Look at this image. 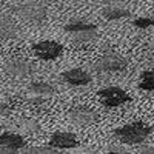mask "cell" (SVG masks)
<instances>
[{
    "mask_svg": "<svg viewBox=\"0 0 154 154\" xmlns=\"http://www.w3.org/2000/svg\"><path fill=\"white\" fill-rule=\"evenodd\" d=\"M152 53H154V46H152Z\"/></svg>",
    "mask_w": 154,
    "mask_h": 154,
    "instance_id": "22",
    "label": "cell"
},
{
    "mask_svg": "<svg viewBox=\"0 0 154 154\" xmlns=\"http://www.w3.org/2000/svg\"><path fill=\"white\" fill-rule=\"evenodd\" d=\"M151 130L152 128L149 125H145L142 122H136V123H128V125H123V126L117 128L114 134L122 143L139 145V143L145 142V140L148 139Z\"/></svg>",
    "mask_w": 154,
    "mask_h": 154,
    "instance_id": "1",
    "label": "cell"
},
{
    "mask_svg": "<svg viewBox=\"0 0 154 154\" xmlns=\"http://www.w3.org/2000/svg\"><path fill=\"white\" fill-rule=\"evenodd\" d=\"M0 145L6 146V148H9L12 151H19V149L26 146V142H25V139L20 134L3 133V134H0Z\"/></svg>",
    "mask_w": 154,
    "mask_h": 154,
    "instance_id": "10",
    "label": "cell"
},
{
    "mask_svg": "<svg viewBox=\"0 0 154 154\" xmlns=\"http://www.w3.org/2000/svg\"><path fill=\"white\" fill-rule=\"evenodd\" d=\"M26 152H49V154H53V152H56L54 151V148L53 146H37V148H29V149H26Z\"/></svg>",
    "mask_w": 154,
    "mask_h": 154,
    "instance_id": "18",
    "label": "cell"
},
{
    "mask_svg": "<svg viewBox=\"0 0 154 154\" xmlns=\"http://www.w3.org/2000/svg\"><path fill=\"white\" fill-rule=\"evenodd\" d=\"M100 103L106 106V108H116L120 106L126 102H131V96H128L122 88L117 86H109V88H103L97 93Z\"/></svg>",
    "mask_w": 154,
    "mask_h": 154,
    "instance_id": "3",
    "label": "cell"
},
{
    "mask_svg": "<svg viewBox=\"0 0 154 154\" xmlns=\"http://www.w3.org/2000/svg\"><path fill=\"white\" fill-rule=\"evenodd\" d=\"M96 32H97V29H94V31H82V32H74V34H72V38H74L75 42L85 43V42L93 40V38L96 37Z\"/></svg>",
    "mask_w": 154,
    "mask_h": 154,
    "instance_id": "16",
    "label": "cell"
},
{
    "mask_svg": "<svg viewBox=\"0 0 154 154\" xmlns=\"http://www.w3.org/2000/svg\"><path fill=\"white\" fill-rule=\"evenodd\" d=\"M96 68L102 72H116V71H123L126 68V60L116 54V53H106L102 56L100 60L96 63Z\"/></svg>",
    "mask_w": 154,
    "mask_h": 154,
    "instance_id": "5",
    "label": "cell"
},
{
    "mask_svg": "<svg viewBox=\"0 0 154 154\" xmlns=\"http://www.w3.org/2000/svg\"><path fill=\"white\" fill-rule=\"evenodd\" d=\"M69 120L75 125H93L99 120V114L89 108H74L69 112Z\"/></svg>",
    "mask_w": 154,
    "mask_h": 154,
    "instance_id": "6",
    "label": "cell"
},
{
    "mask_svg": "<svg viewBox=\"0 0 154 154\" xmlns=\"http://www.w3.org/2000/svg\"><path fill=\"white\" fill-rule=\"evenodd\" d=\"M109 151H111V152H125L123 149H116V148H111Z\"/></svg>",
    "mask_w": 154,
    "mask_h": 154,
    "instance_id": "21",
    "label": "cell"
},
{
    "mask_svg": "<svg viewBox=\"0 0 154 154\" xmlns=\"http://www.w3.org/2000/svg\"><path fill=\"white\" fill-rule=\"evenodd\" d=\"M62 79L66 83L74 85V86H85V85L91 83L93 77L86 71L80 69V68H72V69H68L65 72H62Z\"/></svg>",
    "mask_w": 154,
    "mask_h": 154,
    "instance_id": "8",
    "label": "cell"
},
{
    "mask_svg": "<svg viewBox=\"0 0 154 154\" xmlns=\"http://www.w3.org/2000/svg\"><path fill=\"white\" fill-rule=\"evenodd\" d=\"M19 34V28L16 22L12 19L2 16L0 17V40H9V38H16Z\"/></svg>",
    "mask_w": 154,
    "mask_h": 154,
    "instance_id": "11",
    "label": "cell"
},
{
    "mask_svg": "<svg viewBox=\"0 0 154 154\" xmlns=\"http://www.w3.org/2000/svg\"><path fill=\"white\" fill-rule=\"evenodd\" d=\"M32 51L40 60H54L63 53V46L54 40H43L32 46Z\"/></svg>",
    "mask_w": 154,
    "mask_h": 154,
    "instance_id": "4",
    "label": "cell"
},
{
    "mask_svg": "<svg viewBox=\"0 0 154 154\" xmlns=\"http://www.w3.org/2000/svg\"><path fill=\"white\" fill-rule=\"evenodd\" d=\"M133 25L136 28H140V29H145V28H149L154 25V20L149 19V17H140V19H136L133 22Z\"/></svg>",
    "mask_w": 154,
    "mask_h": 154,
    "instance_id": "17",
    "label": "cell"
},
{
    "mask_svg": "<svg viewBox=\"0 0 154 154\" xmlns=\"http://www.w3.org/2000/svg\"><path fill=\"white\" fill-rule=\"evenodd\" d=\"M8 112H9V106L6 103H0V117H5Z\"/></svg>",
    "mask_w": 154,
    "mask_h": 154,
    "instance_id": "19",
    "label": "cell"
},
{
    "mask_svg": "<svg viewBox=\"0 0 154 154\" xmlns=\"http://www.w3.org/2000/svg\"><path fill=\"white\" fill-rule=\"evenodd\" d=\"M97 29V26L94 23H88V22H82V20H75V22H71L68 25H65V31L66 32H82V31H94Z\"/></svg>",
    "mask_w": 154,
    "mask_h": 154,
    "instance_id": "14",
    "label": "cell"
},
{
    "mask_svg": "<svg viewBox=\"0 0 154 154\" xmlns=\"http://www.w3.org/2000/svg\"><path fill=\"white\" fill-rule=\"evenodd\" d=\"M5 71L14 77H26L32 72V66L25 59H11L5 63Z\"/></svg>",
    "mask_w": 154,
    "mask_h": 154,
    "instance_id": "7",
    "label": "cell"
},
{
    "mask_svg": "<svg viewBox=\"0 0 154 154\" xmlns=\"http://www.w3.org/2000/svg\"><path fill=\"white\" fill-rule=\"evenodd\" d=\"M139 86L145 91H154V71H145L142 74Z\"/></svg>",
    "mask_w": 154,
    "mask_h": 154,
    "instance_id": "15",
    "label": "cell"
},
{
    "mask_svg": "<svg viewBox=\"0 0 154 154\" xmlns=\"http://www.w3.org/2000/svg\"><path fill=\"white\" fill-rule=\"evenodd\" d=\"M49 146L53 148H62V149H66V148H75L77 145H79V140H77V137L71 133H54L53 136H51L49 139Z\"/></svg>",
    "mask_w": 154,
    "mask_h": 154,
    "instance_id": "9",
    "label": "cell"
},
{
    "mask_svg": "<svg viewBox=\"0 0 154 154\" xmlns=\"http://www.w3.org/2000/svg\"><path fill=\"white\" fill-rule=\"evenodd\" d=\"M29 91L34 94V96H51L56 93V88L51 85V83H46V82H34L29 85Z\"/></svg>",
    "mask_w": 154,
    "mask_h": 154,
    "instance_id": "13",
    "label": "cell"
},
{
    "mask_svg": "<svg viewBox=\"0 0 154 154\" xmlns=\"http://www.w3.org/2000/svg\"><path fill=\"white\" fill-rule=\"evenodd\" d=\"M130 16V9H126L123 6H116V5H109L106 8H103V17L106 20H120L123 17Z\"/></svg>",
    "mask_w": 154,
    "mask_h": 154,
    "instance_id": "12",
    "label": "cell"
},
{
    "mask_svg": "<svg viewBox=\"0 0 154 154\" xmlns=\"http://www.w3.org/2000/svg\"><path fill=\"white\" fill-rule=\"evenodd\" d=\"M139 152H142V154H154V149H151V148H142V149H139Z\"/></svg>",
    "mask_w": 154,
    "mask_h": 154,
    "instance_id": "20",
    "label": "cell"
},
{
    "mask_svg": "<svg viewBox=\"0 0 154 154\" xmlns=\"http://www.w3.org/2000/svg\"><path fill=\"white\" fill-rule=\"evenodd\" d=\"M20 16L31 25H42L48 17V6L42 0H29L20 6Z\"/></svg>",
    "mask_w": 154,
    "mask_h": 154,
    "instance_id": "2",
    "label": "cell"
}]
</instances>
